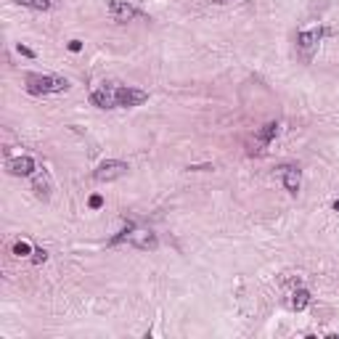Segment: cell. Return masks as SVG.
I'll list each match as a JSON object with an SVG mask.
<instances>
[{
	"label": "cell",
	"mask_w": 339,
	"mask_h": 339,
	"mask_svg": "<svg viewBox=\"0 0 339 339\" xmlns=\"http://www.w3.org/2000/svg\"><path fill=\"white\" fill-rule=\"evenodd\" d=\"M321 37H323V30H302V32H297V53L302 56V61H313Z\"/></svg>",
	"instance_id": "obj_3"
},
{
	"label": "cell",
	"mask_w": 339,
	"mask_h": 339,
	"mask_svg": "<svg viewBox=\"0 0 339 339\" xmlns=\"http://www.w3.org/2000/svg\"><path fill=\"white\" fill-rule=\"evenodd\" d=\"M127 169H130V164L122 162V159H106V162H101L96 167L93 178H96L98 183H111V181H117V178H125Z\"/></svg>",
	"instance_id": "obj_2"
},
{
	"label": "cell",
	"mask_w": 339,
	"mask_h": 339,
	"mask_svg": "<svg viewBox=\"0 0 339 339\" xmlns=\"http://www.w3.org/2000/svg\"><path fill=\"white\" fill-rule=\"evenodd\" d=\"M88 204H90V210H101V207H103V196H98V194H96V196H90V202H88Z\"/></svg>",
	"instance_id": "obj_16"
},
{
	"label": "cell",
	"mask_w": 339,
	"mask_h": 339,
	"mask_svg": "<svg viewBox=\"0 0 339 339\" xmlns=\"http://www.w3.org/2000/svg\"><path fill=\"white\" fill-rule=\"evenodd\" d=\"M109 14L119 24H125V22H130V19L138 16V11L130 3H125V0H109Z\"/></svg>",
	"instance_id": "obj_10"
},
{
	"label": "cell",
	"mask_w": 339,
	"mask_h": 339,
	"mask_svg": "<svg viewBox=\"0 0 339 339\" xmlns=\"http://www.w3.org/2000/svg\"><path fill=\"white\" fill-rule=\"evenodd\" d=\"M90 103L98 109H117V98H114V85H103L101 90L90 93Z\"/></svg>",
	"instance_id": "obj_8"
},
{
	"label": "cell",
	"mask_w": 339,
	"mask_h": 339,
	"mask_svg": "<svg viewBox=\"0 0 339 339\" xmlns=\"http://www.w3.org/2000/svg\"><path fill=\"white\" fill-rule=\"evenodd\" d=\"M16 51L22 53V56H27V59H35V51H32V48H27V45H22V43L16 45Z\"/></svg>",
	"instance_id": "obj_17"
},
{
	"label": "cell",
	"mask_w": 339,
	"mask_h": 339,
	"mask_svg": "<svg viewBox=\"0 0 339 339\" xmlns=\"http://www.w3.org/2000/svg\"><path fill=\"white\" fill-rule=\"evenodd\" d=\"M6 169H8V175H16V178L35 175V159L32 156H11V159H6Z\"/></svg>",
	"instance_id": "obj_5"
},
{
	"label": "cell",
	"mask_w": 339,
	"mask_h": 339,
	"mask_svg": "<svg viewBox=\"0 0 339 339\" xmlns=\"http://www.w3.org/2000/svg\"><path fill=\"white\" fill-rule=\"evenodd\" d=\"M45 260H48V252H45V249H35L32 252V262H35V265H40V262H45Z\"/></svg>",
	"instance_id": "obj_15"
},
{
	"label": "cell",
	"mask_w": 339,
	"mask_h": 339,
	"mask_svg": "<svg viewBox=\"0 0 339 339\" xmlns=\"http://www.w3.org/2000/svg\"><path fill=\"white\" fill-rule=\"evenodd\" d=\"M276 135H278V125H276V122H268V125H262V127H260L257 140H260V146H268Z\"/></svg>",
	"instance_id": "obj_12"
},
{
	"label": "cell",
	"mask_w": 339,
	"mask_h": 339,
	"mask_svg": "<svg viewBox=\"0 0 339 339\" xmlns=\"http://www.w3.org/2000/svg\"><path fill=\"white\" fill-rule=\"evenodd\" d=\"M16 3L24 8H32V11H51L53 0H16Z\"/></svg>",
	"instance_id": "obj_13"
},
{
	"label": "cell",
	"mask_w": 339,
	"mask_h": 339,
	"mask_svg": "<svg viewBox=\"0 0 339 339\" xmlns=\"http://www.w3.org/2000/svg\"><path fill=\"white\" fill-rule=\"evenodd\" d=\"M278 175H281V183H284L286 191L291 196H297L299 194V186H302V175H299V169L291 167V164H284V167L278 169Z\"/></svg>",
	"instance_id": "obj_7"
},
{
	"label": "cell",
	"mask_w": 339,
	"mask_h": 339,
	"mask_svg": "<svg viewBox=\"0 0 339 339\" xmlns=\"http://www.w3.org/2000/svg\"><path fill=\"white\" fill-rule=\"evenodd\" d=\"M307 305H310V291L307 289H294L291 291V297H289V307L291 310L299 313V310H305Z\"/></svg>",
	"instance_id": "obj_11"
},
{
	"label": "cell",
	"mask_w": 339,
	"mask_h": 339,
	"mask_svg": "<svg viewBox=\"0 0 339 339\" xmlns=\"http://www.w3.org/2000/svg\"><path fill=\"white\" fill-rule=\"evenodd\" d=\"M32 252H35V249H32L27 241H16V244H14V254H16V257H30Z\"/></svg>",
	"instance_id": "obj_14"
},
{
	"label": "cell",
	"mask_w": 339,
	"mask_h": 339,
	"mask_svg": "<svg viewBox=\"0 0 339 339\" xmlns=\"http://www.w3.org/2000/svg\"><path fill=\"white\" fill-rule=\"evenodd\" d=\"M69 51H72V53H80V51H82V43H80V40H69Z\"/></svg>",
	"instance_id": "obj_18"
},
{
	"label": "cell",
	"mask_w": 339,
	"mask_h": 339,
	"mask_svg": "<svg viewBox=\"0 0 339 339\" xmlns=\"http://www.w3.org/2000/svg\"><path fill=\"white\" fill-rule=\"evenodd\" d=\"M114 98H117V109H133V106H140V103L148 101V93L138 90V88H122V85H114Z\"/></svg>",
	"instance_id": "obj_4"
},
{
	"label": "cell",
	"mask_w": 339,
	"mask_h": 339,
	"mask_svg": "<svg viewBox=\"0 0 339 339\" xmlns=\"http://www.w3.org/2000/svg\"><path fill=\"white\" fill-rule=\"evenodd\" d=\"M334 210H336V212H339V199H336V202H334Z\"/></svg>",
	"instance_id": "obj_20"
},
{
	"label": "cell",
	"mask_w": 339,
	"mask_h": 339,
	"mask_svg": "<svg viewBox=\"0 0 339 339\" xmlns=\"http://www.w3.org/2000/svg\"><path fill=\"white\" fill-rule=\"evenodd\" d=\"M127 244H130V247H135V249H143V252H154L159 247V239H156V233H151V231H135L133 228Z\"/></svg>",
	"instance_id": "obj_6"
},
{
	"label": "cell",
	"mask_w": 339,
	"mask_h": 339,
	"mask_svg": "<svg viewBox=\"0 0 339 339\" xmlns=\"http://www.w3.org/2000/svg\"><path fill=\"white\" fill-rule=\"evenodd\" d=\"M51 175H48V169H37V173L32 175V191L37 199H43V202H48L51 199Z\"/></svg>",
	"instance_id": "obj_9"
},
{
	"label": "cell",
	"mask_w": 339,
	"mask_h": 339,
	"mask_svg": "<svg viewBox=\"0 0 339 339\" xmlns=\"http://www.w3.org/2000/svg\"><path fill=\"white\" fill-rule=\"evenodd\" d=\"M212 3H218V6H223V3H233V0H212Z\"/></svg>",
	"instance_id": "obj_19"
},
{
	"label": "cell",
	"mask_w": 339,
	"mask_h": 339,
	"mask_svg": "<svg viewBox=\"0 0 339 339\" xmlns=\"http://www.w3.org/2000/svg\"><path fill=\"white\" fill-rule=\"evenodd\" d=\"M27 93L32 96H48V93H67L69 80L56 77V74H27Z\"/></svg>",
	"instance_id": "obj_1"
}]
</instances>
